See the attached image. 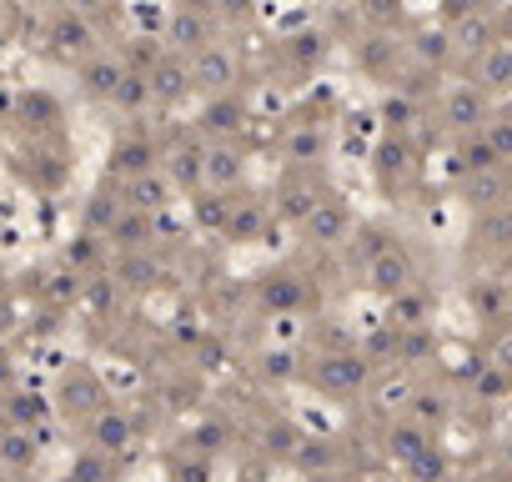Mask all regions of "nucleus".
I'll list each match as a JSON object with an SVG mask.
<instances>
[{
    "label": "nucleus",
    "mask_w": 512,
    "mask_h": 482,
    "mask_svg": "<svg viewBox=\"0 0 512 482\" xmlns=\"http://www.w3.org/2000/svg\"><path fill=\"white\" fill-rule=\"evenodd\" d=\"M417 51H422L427 61H442V56L452 51V41H447L442 31H422V36H417Z\"/></svg>",
    "instance_id": "obj_44"
},
{
    "label": "nucleus",
    "mask_w": 512,
    "mask_h": 482,
    "mask_svg": "<svg viewBox=\"0 0 512 482\" xmlns=\"http://www.w3.org/2000/svg\"><path fill=\"white\" fill-rule=\"evenodd\" d=\"M262 231H267V211H262V206H256V201H231V216H226V226H221L226 241L246 247V241H256Z\"/></svg>",
    "instance_id": "obj_23"
},
{
    "label": "nucleus",
    "mask_w": 512,
    "mask_h": 482,
    "mask_svg": "<svg viewBox=\"0 0 512 482\" xmlns=\"http://www.w3.org/2000/svg\"><path fill=\"white\" fill-rule=\"evenodd\" d=\"M121 211H126V196L91 191V196H86V211H81V226H91V231L111 236V226H116V216H121Z\"/></svg>",
    "instance_id": "obj_26"
},
{
    "label": "nucleus",
    "mask_w": 512,
    "mask_h": 482,
    "mask_svg": "<svg viewBox=\"0 0 512 482\" xmlns=\"http://www.w3.org/2000/svg\"><path fill=\"white\" fill-rule=\"evenodd\" d=\"M161 171L171 176V186H176L181 196L201 191V186H206V141H196V136L171 141V146L161 151Z\"/></svg>",
    "instance_id": "obj_4"
},
{
    "label": "nucleus",
    "mask_w": 512,
    "mask_h": 482,
    "mask_svg": "<svg viewBox=\"0 0 512 482\" xmlns=\"http://www.w3.org/2000/svg\"><path fill=\"white\" fill-rule=\"evenodd\" d=\"M181 442H186V447H196V452H211V457H216V452L231 442V427H226L221 417H196V422H191V432H186Z\"/></svg>",
    "instance_id": "obj_29"
},
{
    "label": "nucleus",
    "mask_w": 512,
    "mask_h": 482,
    "mask_svg": "<svg viewBox=\"0 0 512 482\" xmlns=\"http://www.w3.org/2000/svg\"><path fill=\"white\" fill-rule=\"evenodd\" d=\"M211 6H216L221 21H246L251 16V0H211Z\"/></svg>",
    "instance_id": "obj_46"
},
{
    "label": "nucleus",
    "mask_w": 512,
    "mask_h": 482,
    "mask_svg": "<svg viewBox=\"0 0 512 482\" xmlns=\"http://www.w3.org/2000/svg\"><path fill=\"white\" fill-rule=\"evenodd\" d=\"M11 377H16V357H11L6 347H0V387H6Z\"/></svg>",
    "instance_id": "obj_53"
},
{
    "label": "nucleus",
    "mask_w": 512,
    "mask_h": 482,
    "mask_svg": "<svg viewBox=\"0 0 512 482\" xmlns=\"http://www.w3.org/2000/svg\"><path fill=\"white\" fill-rule=\"evenodd\" d=\"M236 81H241V61H236V51H226L221 41H211L206 51L191 56V86H196L201 96L236 91Z\"/></svg>",
    "instance_id": "obj_3"
},
{
    "label": "nucleus",
    "mask_w": 512,
    "mask_h": 482,
    "mask_svg": "<svg viewBox=\"0 0 512 482\" xmlns=\"http://www.w3.org/2000/svg\"><path fill=\"white\" fill-rule=\"evenodd\" d=\"M161 56H166V51H161V46H156L151 36H136V41L126 46V66H131V71H151V66L161 61Z\"/></svg>",
    "instance_id": "obj_40"
},
{
    "label": "nucleus",
    "mask_w": 512,
    "mask_h": 482,
    "mask_svg": "<svg viewBox=\"0 0 512 482\" xmlns=\"http://www.w3.org/2000/svg\"><path fill=\"white\" fill-rule=\"evenodd\" d=\"M0 292H6V272H0Z\"/></svg>",
    "instance_id": "obj_54"
},
{
    "label": "nucleus",
    "mask_w": 512,
    "mask_h": 482,
    "mask_svg": "<svg viewBox=\"0 0 512 482\" xmlns=\"http://www.w3.org/2000/svg\"><path fill=\"white\" fill-rule=\"evenodd\" d=\"M146 76H151V106H166V111L181 106V101L196 91V86H191V56H181V51H166Z\"/></svg>",
    "instance_id": "obj_6"
},
{
    "label": "nucleus",
    "mask_w": 512,
    "mask_h": 482,
    "mask_svg": "<svg viewBox=\"0 0 512 482\" xmlns=\"http://www.w3.org/2000/svg\"><path fill=\"white\" fill-rule=\"evenodd\" d=\"M71 6H76L81 16H91V21H101V16H111V11H116V0H71Z\"/></svg>",
    "instance_id": "obj_49"
},
{
    "label": "nucleus",
    "mask_w": 512,
    "mask_h": 482,
    "mask_svg": "<svg viewBox=\"0 0 512 482\" xmlns=\"http://www.w3.org/2000/svg\"><path fill=\"white\" fill-rule=\"evenodd\" d=\"M126 61H116V56H91V61H81L76 66V81H81V91L91 96V101H116V91H121V81H126Z\"/></svg>",
    "instance_id": "obj_12"
},
{
    "label": "nucleus",
    "mask_w": 512,
    "mask_h": 482,
    "mask_svg": "<svg viewBox=\"0 0 512 482\" xmlns=\"http://www.w3.org/2000/svg\"><path fill=\"white\" fill-rule=\"evenodd\" d=\"M487 141H492L497 161H512V121H497V126L487 131Z\"/></svg>",
    "instance_id": "obj_45"
},
{
    "label": "nucleus",
    "mask_w": 512,
    "mask_h": 482,
    "mask_svg": "<svg viewBox=\"0 0 512 482\" xmlns=\"http://www.w3.org/2000/svg\"><path fill=\"white\" fill-rule=\"evenodd\" d=\"M111 106L126 111V116L146 111V106H151V76H146V71H126V81H121V91H116Z\"/></svg>",
    "instance_id": "obj_31"
},
{
    "label": "nucleus",
    "mask_w": 512,
    "mask_h": 482,
    "mask_svg": "<svg viewBox=\"0 0 512 482\" xmlns=\"http://www.w3.org/2000/svg\"><path fill=\"white\" fill-rule=\"evenodd\" d=\"M156 161H161L156 141H151L146 131H131V136L111 141V151H106V176H111V181H131V176L151 171Z\"/></svg>",
    "instance_id": "obj_7"
},
{
    "label": "nucleus",
    "mask_w": 512,
    "mask_h": 482,
    "mask_svg": "<svg viewBox=\"0 0 512 482\" xmlns=\"http://www.w3.org/2000/svg\"><path fill=\"white\" fill-rule=\"evenodd\" d=\"M417 417H422V422H432V417H437V422H442V402H437V397H427V392H422V397H417Z\"/></svg>",
    "instance_id": "obj_51"
},
{
    "label": "nucleus",
    "mask_w": 512,
    "mask_h": 482,
    "mask_svg": "<svg viewBox=\"0 0 512 482\" xmlns=\"http://www.w3.org/2000/svg\"><path fill=\"white\" fill-rule=\"evenodd\" d=\"M226 216H231V201H226L221 186H201V191H191V226H196V231L221 236Z\"/></svg>",
    "instance_id": "obj_22"
},
{
    "label": "nucleus",
    "mask_w": 512,
    "mask_h": 482,
    "mask_svg": "<svg viewBox=\"0 0 512 482\" xmlns=\"http://www.w3.org/2000/svg\"><path fill=\"white\" fill-rule=\"evenodd\" d=\"M41 437H36V427H16V422H6V432H0V462H6V472H31L36 467V457H41Z\"/></svg>",
    "instance_id": "obj_15"
},
{
    "label": "nucleus",
    "mask_w": 512,
    "mask_h": 482,
    "mask_svg": "<svg viewBox=\"0 0 512 482\" xmlns=\"http://www.w3.org/2000/svg\"><path fill=\"white\" fill-rule=\"evenodd\" d=\"M216 41V26H211V6H201V0H191V6H181L171 21H166V51H181V56H196Z\"/></svg>",
    "instance_id": "obj_5"
},
{
    "label": "nucleus",
    "mask_w": 512,
    "mask_h": 482,
    "mask_svg": "<svg viewBox=\"0 0 512 482\" xmlns=\"http://www.w3.org/2000/svg\"><path fill=\"white\" fill-rule=\"evenodd\" d=\"M166 472H171V477H181V482H206V477H211V452L186 447L181 457H171V462H166Z\"/></svg>",
    "instance_id": "obj_35"
},
{
    "label": "nucleus",
    "mask_w": 512,
    "mask_h": 482,
    "mask_svg": "<svg viewBox=\"0 0 512 482\" xmlns=\"http://www.w3.org/2000/svg\"><path fill=\"white\" fill-rule=\"evenodd\" d=\"M292 56H297V61L322 56V36H292Z\"/></svg>",
    "instance_id": "obj_48"
},
{
    "label": "nucleus",
    "mask_w": 512,
    "mask_h": 482,
    "mask_svg": "<svg viewBox=\"0 0 512 482\" xmlns=\"http://www.w3.org/2000/svg\"><path fill=\"white\" fill-rule=\"evenodd\" d=\"M121 297H126V292H121V282H116V277H101V272H91V277H86V287H81V307H86V312H96V317H111Z\"/></svg>",
    "instance_id": "obj_27"
},
{
    "label": "nucleus",
    "mask_w": 512,
    "mask_h": 482,
    "mask_svg": "<svg viewBox=\"0 0 512 482\" xmlns=\"http://www.w3.org/2000/svg\"><path fill=\"white\" fill-rule=\"evenodd\" d=\"M367 11H372L377 21H392V16H397V6H392V0H367Z\"/></svg>",
    "instance_id": "obj_52"
},
{
    "label": "nucleus",
    "mask_w": 512,
    "mask_h": 482,
    "mask_svg": "<svg viewBox=\"0 0 512 482\" xmlns=\"http://www.w3.org/2000/svg\"><path fill=\"white\" fill-rule=\"evenodd\" d=\"M262 377H267V382H292V377H297V352H287V347L262 352Z\"/></svg>",
    "instance_id": "obj_38"
},
{
    "label": "nucleus",
    "mask_w": 512,
    "mask_h": 482,
    "mask_svg": "<svg viewBox=\"0 0 512 482\" xmlns=\"http://www.w3.org/2000/svg\"><path fill=\"white\" fill-rule=\"evenodd\" d=\"M387 447H392V457L412 462V457H422L432 442H427V432H422L417 422H402V427H392V432H387Z\"/></svg>",
    "instance_id": "obj_33"
},
{
    "label": "nucleus",
    "mask_w": 512,
    "mask_h": 482,
    "mask_svg": "<svg viewBox=\"0 0 512 482\" xmlns=\"http://www.w3.org/2000/svg\"><path fill=\"white\" fill-rule=\"evenodd\" d=\"M96 21L91 16H81L76 6H66V11H56L51 16V26H46V51L56 56V61H66V66H81V61H91L96 56Z\"/></svg>",
    "instance_id": "obj_1"
},
{
    "label": "nucleus",
    "mask_w": 512,
    "mask_h": 482,
    "mask_svg": "<svg viewBox=\"0 0 512 482\" xmlns=\"http://www.w3.org/2000/svg\"><path fill=\"white\" fill-rule=\"evenodd\" d=\"M312 382H317L322 392H332V397H352V392L367 387V357H357V352H332V357L317 362Z\"/></svg>",
    "instance_id": "obj_8"
},
{
    "label": "nucleus",
    "mask_w": 512,
    "mask_h": 482,
    "mask_svg": "<svg viewBox=\"0 0 512 482\" xmlns=\"http://www.w3.org/2000/svg\"><path fill=\"white\" fill-rule=\"evenodd\" d=\"M317 206H322L317 186H297V181H292V186L282 191V216H287V221H307Z\"/></svg>",
    "instance_id": "obj_34"
},
{
    "label": "nucleus",
    "mask_w": 512,
    "mask_h": 482,
    "mask_svg": "<svg viewBox=\"0 0 512 482\" xmlns=\"http://www.w3.org/2000/svg\"><path fill=\"white\" fill-rule=\"evenodd\" d=\"M196 397H201V382H196V377H186V382L171 387V407H191Z\"/></svg>",
    "instance_id": "obj_47"
},
{
    "label": "nucleus",
    "mask_w": 512,
    "mask_h": 482,
    "mask_svg": "<svg viewBox=\"0 0 512 482\" xmlns=\"http://www.w3.org/2000/svg\"><path fill=\"white\" fill-rule=\"evenodd\" d=\"M482 116H487V101H482V91H477V86H462V91H452V96H447V126L472 131Z\"/></svg>",
    "instance_id": "obj_25"
},
{
    "label": "nucleus",
    "mask_w": 512,
    "mask_h": 482,
    "mask_svg": "<svg viewBox=\"0 0 512 482\" xmlns=\"http://www.w3.org/2000/svg\"><path fill=\"white\" fill-rule=\"evenodd\" d=\"M307 297V287L292 277V272H267V277H256V302H262L267 312H297Z\"/></svg>",
    "instance_id": "obj_18"
},
{
    "label": "nucleus",
    "mask_w": 512,
    "mask_h": 482,
    "mask_svg": "<svg viewBox=\"0 0 512 482\" xmlns=\"http://www.w3.org/2000/svg\"><path fill=\"white\" fill-rule=\"evenodd\" d=\"M0 467H6V462H0Z\"/></svg>",
    "instance_id": "obj_55"
},
{
    "label": "nucleus",
    "mask_w": 512,
    "mask_h": 482,
    "mask_svg": "<svg viewBox=\"0 0 512 482\" xmlns=\"http://www.w3.org/2000/svg\"><path fill=\"white\" fill-rule=\"evenodd\" d=\"M111 277L121 282L126 297H146V292H156V282L166 277V267H161L156 247H141V252H116V272Z\"/></svg>",
    "instance_id": "obj_10"
},
{
    "label": "nucleus",
    "mask_w": 512,
    "mask_h": 482,
    "mask_svg": "<svg viewBox=\"0 0 512 482\" xmlns=\"http://www.w3.org/2000/svg\"><path fill=\"white\" fill-rule=\"evenodd\" d=\"M367 287H372V292H382V297L407 292V287H412V267H407V257L387 247L377 262H367Z\"/></svg>",
    "instance_id": "obj_21"
},
{
    "label": "nucleus",
    "mask_w": 512,
    "mask_h": 482,
    "mask_svg": "<svg viewBox=\"0 0 512 482\" xmlns=\"http://www.w3.org/2000/svg\"><path fill=\"white\" fill-rule=\"evenodd\" d=\"M81 432H86L91 447H106V452H116V457L136 442V422H131V412H121V407H111V402H106Z\"/></svg>",
    "instance_id": "obj_11"
},
{
    "label": "nucleus",
    "mask_w": 512,
    "mask_h": 482,
    "mask_svg": "<svg viewBox=\"0 0 512 482\" xmlns=\"http://www.w3.org/2000/svg\"><path fill=\"white\" fill-rule=\"evenodd\" d=\"M171 176L166 171H141V176H131V181H121V196H126V206H141V211H166L171 206Z\"/></svg>",
    "instance_id": "obj_14"
},
{
    "label": "nucleus",
    "mask_w": 512,
    "mask_h": 482,
    "mask_svg": "<svg viewBox=\"0 0 512 482\" xmlns=\"http://www.w3.org/2000/svg\"><path fill=\"white\" fill-rule=\"evenodd\" d=\"M241 121H246V101L236 91H221V96H206V106L196 116V131L206 141H236Z\"/></svg>",
    "instance_id": "obj_9"
},
{
    "label": "nucleus",
    "mask_w": 512,
    "mask_h": 482,
    "mask_svg": "<svg viewBox=\"0 0 512 482\" xmlns=\"http://www.w3.org/2000/svg\"><path fill=\"white\" fill-rule=\"evenodd\" d=\"M21 116H36V121L46 126V121H56V101H51L46 91H26V96H21Z\"/></svg>",
    "instance_id": "obj_43"
},
{
    "label": "nucleus",
    "mask_w": 512,
    "mask_h": 482,
    "mask_svg": "<svg viewBox=\"0 0 512 482\" xmlns=\"http://www.w3.org/2000/svg\"><path fill=\"white\" fill-rule=\"evenodd\" d=\"M482 236L492 241V247H507L512 241V206H492V216L482 221Z\"/></svg>",
    "instance_id": "obj_41"
},
{
    "label": "nucleus",
    "mask_w": 512,
    "mask_h": 482,
    "mask_svg": "<svg viewBox=\"0 0 512 482\" xmlns=\"http://www.w3.org/2000/svg\"><path fill=\"white\" fill-rule=\"evenodd\" d=\"M0 417L16 422V427H41V422L56 417V397H41V392L21 387V392H11L6 402H0Z\"/></svg>",
    "instance_id": "obj_20"
},
{
    "label": "nucleus",
    "mask_w": 512,
    "mask_h": 482,
    "mask_svg": "<svg viewBox=\"0 0 512 482\" xmlns=\"http://www.w3.org/2000/svg\"><path fill=\"white\" fill-rule=\"evenodd\" d=\"M196 367H201V372H221V367H226L221 337H196Z\"/></svg>",
    "instance_id": "obj_42"
},
{
    "label": "nucleus",
    "mask_w": 512,
    "mask_h": 482,
    "mask_svg": "<svg viewBox=\"0 0 512 482\" xmlns=\"http://www.w3.org/2000/svg\"><path fill=\"white\" fill-rule=\"evenodd\" d=\"M322 151H327V136H322L317 126H297V131H292V141H287V161H297V166L322 161Z\"/></svg>",
    "instance_id": "obj_32"
},
{
    "label": "nucleus",
    "mask_w": 512,
    "mask_h": 482,
    "mask_svg": "<svg viewBox=\"0 0 512 482\" xmlns=\"http://www.w3.org/2000/svg\"><path fill=\"white\" fill-rule=\"evenodd\" d=\"M477 76H482V91H512V51H502V46L482 51Z\"/></svg>",
    "instance_id": "obj_30"
},
{
    "label": "nucleus",
    "mask_w": 512,
    "mask_h": 482,
    "mask_svg": "<svg viewBox=\"0 0 512 482\" xmlns=\"http://www.w3.org/2000/svg\"><path fill=\"white\" fill-rule=\"evenodd\" d=\"M71 477L76 482H101V477H116V452H106V447H81L76 452V462H71Z\"/></svg>",
    "instance_id": "obj_28"
},
{
    "label": "nucleus",
    "mask_w": 512,
    "mask_h": 482,
    "mask_svg": "<svg viewBox=\"0 0 512 482\" xmlns=\"http://www.w3.org/2000/svg\"><path fill=\"white\" fill-rule=\"evenodd\" d=\"M302 226H307V236L317 241V247H342V241L352 236V216H347L342 201H322Z\"/></svg>",
    "instance_id": "obj_16"
},
{
    "label": "nucleus",
    "mask_w": 512,
    "mask_h": 482,
    "mask_svg": "<svg viewBox=\"0 0 512 482\" xmlns=\"http://www.w3.org/2000/svg\"><path fill=\"white\" fill-rule=\"evenodd\" d=\"M101 407H106V387L96 382V372L91 367H66L61 382H56V417L71 422V427H86Z\"/></svg>",
    "instance_id": "obj_2"
},
{
    "label": "nucleus",
    "mask_w": 512,
    "mask_h": 482,
    "mask_svg": "<svg viewBox=\"0 0 512 482\" xmlns=\"http://www.w3.org/2000/svg\"><path fill=\"white\" fill-rule=\"evenodd\" d=\"M502 196H507V171H502V161H497V166H477V171L467 176V201H472V206H502Z\"/></svg>",
    "instance_id": "obj_24"
},
{
    "label": "nucleus",
    "mask_w": 512,
    "mask_h": 482,
    "mask_svg": "<svg viewBox=\"0 0 512 482\" xmlns=\"http://www.w3.org/2000/svg\"><path fill=\"white\" fill-rule=\"evenodd\" d=\"M297 442H302V437H297V427H287V422H267V427H262V447H267L272 457H287V462H292Z\"/></svg>",
    "instance_id": "obj_37"
},
{
    "label": "nucleus",
    "mask_w": 512,
    "mask_h": 482,
    "mask_svg": "<svg viewBox=\"0 0 512 482\" xmlns=\"http://www.w3.org/2000/svg\"><path fill=\"white\" fill-rule=\"evenodd\" d=\"M382 116H387V126H407L412 106H407V101H387V106H382Z\"/></svg>",
    "instance_id": "obj_50"
},
{
    "label": "nucleus",
    "mask_w": 512,
    "mask_h": 482,
    "mask_svg": "<svg viewBox=\"0 0 512 482\" xmlns=\"http://www.w3.org/2000/svg\"><path fill=\"white\" fill-rule=\"evenodd\" d=\"M241 171H246V156L236 141H206V186L231 191L241 181Z\"/></svg>",
    "instance_id": "obj_19"
},
{
    "label": "nucleus",
    "mask_w": 512,
    "mask_h": 482,
    "mask_svg": "<svg viewBox=\"0 0 512 482\" xmlns=\"http://www.w3.org/2000/svg\"><path fill=\"white\" fill-rule=\"evenodd\" d=\"M292 462H297L302 472H322V467H332V442H327V437H302L297 452H292Z\"/></svg>",
    "instance_id": "obj_36"
},
{
    "label": "nucleus",
    "mask_w": 512,
    "mask_h": 482,
    "mask_svg": "<svg viewBox=\"0 0 512 482\" xmlns=\"http://www.w3.org/2000/svg\"><path fill=\"white\" fill-rule=\"evenodd\" d=\"M106 247H111V236H101V231L81 226V231L66 241V247H61V262L91 277V272H101V267H106Z\"/></svg>",
    "instance_id": "obj_17"
},
{
    "label": "nucleus",
    "mask_w": 512,
    "mask_h": 482,
    "mask_svg": "<svg viewBox=\"0 0 512 482\" xmlns=\"http://www.w3.org/2000/svg\"><path fill=\"white\" fill-rule=\"evenodd\" d=\"M457 46H462V51H492V26L477 21V16L462 21V26H457Z\"/></svg>",
    "instance_id": "obj_39"
},
{
    "label": "nucleus",
    "mask_w": 512,
    "mask_h": 482,
    "mask_svg": "<svg viewBox=\"0 0 512 482\" xmlns=\"http://www.w3.org/2000/svg\"><path fill=\"white\" fill-rule=\"evenodd\" d=\"M111 247L116 252H141V247H156V211H141V206H126L111 226Z\"/></svg>",
    "instance_id": "obj_13"
}]
</instances>
